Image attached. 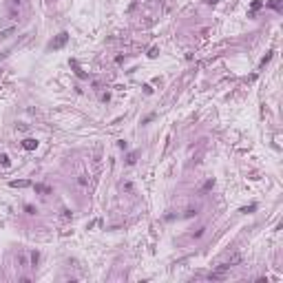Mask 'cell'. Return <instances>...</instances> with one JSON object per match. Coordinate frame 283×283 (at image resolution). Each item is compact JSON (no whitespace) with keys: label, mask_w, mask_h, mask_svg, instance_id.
Listing matches in <instances>:
<instances>
[{"label":"cell","mask_w":283,"mask_h":283,"mask_svg":"<svg viewBox=\"0 0 283 283\" xmlns=\"http://www.w3.org/2000/svg\"><path fill=\"white\" fill-rule=\"evenodd\" d=\"M24 210H27L29 215H36V208H33V206H29V203H27V206H24Z\"/></svg>","instance_id":"cell-12"},{"label":"cell","mask_w":283,"mask_h":283,"mask_svg":"<svg viewBox=\"0 0 283 283\" xmlns=\"http://www.w3.org/2000/svg\"><path fill=\"white\" fill-rule=\"evenodd\" d=\"M270 60H272V51H270V53H268V56H266V58L261 60V66H266V64H268Z\"/></svg>","instance_id":"cell-9"},{"label":"cell","mask_w":283,"mask_h":283,"mask_svg":"<svg viewBox=\"0 0 283 283\" xmlns=\"http://www.w3.org/2000/svg\"><path fill=\"white\" fill-rule=\"evenodd\" d=\"M33 188H36V193H40V195H51V188L44 186V184H36Z\"/></svg>","instance_id":"cell-5"},{"label":"cell","mask_w":283,"mask_h":283,"mask_svg":"<svg viewBox=\"0 0 283 283\" xmlns=\"http://www.w3.org/2000/svg\"><path fill=\"white\" fill-rule=\"evenodd\" d=\"M256 210V203H252V206H248V208H243L241 212H254Z\"/></svg>","instance_id":"cell-10"},{"label":"cell","mask_w":283,"mask_h":283,"mask_svg":"<svg viewBox=\"0 0 283 283\" xmlns=\"http://www.w3.org/2000/svg\"><path fill=\"white\" fill-rule=\"evenodd\" d=\"M22 148H24V150H36V148H38V139H33V137L24 139V142H22Z\"/></svg>","instance_id":"cell-2"},{"label":"cell","mask_w":283,"mask_h":283,"mask_svg":"<svg viewBox=\"0 0 283 283\" xmlns=\"http://www.w3.org/2000/svg\"><path fill=\"white\" fill-rule=\"evenodd\" d=\"M71 66H73V71H75V75H78V78H80V80H84V78H89V75H86V73H84V71L80 69V64H78V62H75V60H71Z\"/></svg>","instance_id":"cell-3"},{"label":"cell","mask_w":283,"mask_h":283,"mask_svg":"<svg viewBox=\"0 0 283 283\" xmlns=\"http://www.w3.org/2000/svg\"><path fill=\"white\" fill-rule=\"evenodd\" d=\"M206 2H210V5H215V2H217V0H206Z\"/></svg>","instance_id":"cell-13"},{"label":"cell","mask_w":283,"mask_h":283,"mask_svg":"<svg viewBox=\"0 0 283 283\" xmlns=\"http://www.w3.org/2000/svg\"><path fill=\"white\" fill-rule=\"evenodd\" d=\"M66 42H69V33L62 31V33H58V38H56L53 42H51V49H62Z\"/></svg>","instance_id":"cell-1"},{"label":"cell","mask_w":283,"mask_h":283,"mask_svg":"<svg viewBox=\"0 0 283 283\" xmlns=\"http://www.w3.org/2000/svg\"><path fill=\"white\" fill-rule=\"evenodd\" d=\"M0 164H2V166H9L11 162H9V157H7V155H0Z\"/></svg>","instance_id":"cell-8"},{"label":"cell","mask_w":283,"mask_h":283,"mask_svg":"<svg viewBox=\"0 0 283 283\" xmlns=\"http://www.w3.org/2000/svg\"><path fill=\"white\" fill-rule=\"evenodd\" d=\"M268 7H272V9H276V11H279V9H281V0H270V2H268Z\"/></svg>","instance_id":"cell-7"},{"label":"cell","mask_w":283,"mask_h":283,"mask_svg":"<svg viewBox=\"0 0 283 283\" xmlns=\"http://www.w3.org/2000/svg\"><path fill=\"white\" fill-rule=\"evenodd\" d=\"M261 7H263V2H261V0H254V2H252V7H250V16H254V11H256V9H261Z\"/></svg>","instance_id":"cell-6"},{"label":"cell","mask_w":283,"mask_h":283,"mask_svg":"<svg viewBox=\"0 0 283 283\" xmlns=\"http://www.w3.org/2000/svg\"><path fill=\"white\" fill-rule=\"evenodd\" d=\"M9 186L11 188H27V186H31V182L29 179H16V182H11Z\"/></svg>","instance_id":"cell-4"},{"label":"cell","mask_w":283,"mask_h":283,"mask_svg":"<svg viewBox=\"0 0 283 283\" xmlns=\"http://www.w3.org/2000/svg\"><path fill=\"white\" fill-rule=\"evenodd\" d=\"M38 259H40V254H38V252H31V263H33V266L38 263Z\"/></svg>","instance_id":"cell-11"}]
</instances>
